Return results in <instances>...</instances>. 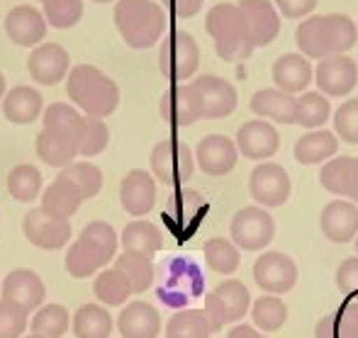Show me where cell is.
Segmentation results:
<instances>
[{
  "label": "cell",
  "instance_id": "cell-1",
  "mask_svg": "<svg viewBox=\"0 0 358 338\" xmlns=\"http://www.w3.org/2000/svg\"><path fill=\"white\" fill-rule=\"evenodd\" d=\"M66 93L85 117L105 119L120 105V85L90 64H78L66 75Z\"/></svg>",
  "mask_w": 358,
  "mask_h": 338
},
{
  "label": "cell",
  "instance_id": "cell-2",
  "mask_svg": "<svg viewBox=\"0 0 358 338\" xmlns=\"http://www.w3.org/2000/svg\"><path fill=\"white\" fill-rule=\"evenodd\" d=\"M120 246V236L115 234L113 224L103 219L88 221L80 236L66 251V270L71 277H90L100 272L110 260H115Z\"/></svg>",
  "mask_w": 358,
  "mask_h": 338
},
{
  "label": "cell",
  "instance_id": "cell-3",
  "mask_svg": "<svg viewBox=\"0 0 358 338\" xmlns=\"http://www.w3.org/2000/svg\"><path fill=\"white\" fill-rule=\"evenodd\" d=\"M205 27L215 39L217 57L224 61H244L256 49L244 13L234 3H217L215 8H210Z\"/></svg>",
  "mask_w": 358,
  "mask_h": 338
},
{
  "label": "cell",
  "instance_id": "cell-4",
  "mask_svg": "<svg viewBox=\"0 0 358 338\" xmlns=\"http://www.w3.org/2000/svg\"><path fill=\"white\" fill-rule=\"evenodd\" d=\"M115 27L132 49H149L166 29V13L154 0H117Z\"/></svg>",
  "mask_w": 358,
  "mask_h": 338
},
{
  "label": "cell",
  "instance_id": "cell-5",
  "mask_svg": "<svg viewBox=\"0 0 358 338\" xmlns=\"http://www.w3.org/2000/svg\"><path fill=\"white\" fill-rule=\"evenodd\" d=\"M151 173L159 183L183 185L195 173V156L188 144L178 139H164L151 149Z\"/></svg>",
  "mask_w": 358,
  "mask_h": 338
},
{
  "label": "cell",
  "instance_id": "cell-6",
  "mask_svg": "<svg viewBox=\"0 0 358 338\" xmlns=\"http://www.w3.org/2000/svg\"><path fill=\"white\" fill-rule=\"evenodd\" d=\"M200 66V47L193 34L185 29H176L164 39L159 52V68L173 83L188 80Z\"/></svg>",
  "mask_w": 358,
  "mask_h": 338
},
{
  "label": "cell",
  "instance_id": "cell-7",
  "mask_svg": "<svg viewBox=\"0 0 358 338\" xmlns=\"http://www.w3.org/2000/svg\"><path fill=\"white\" fill-rule=\"evenodd\" d=\"M231 244L239 251H264L275 236V221L266 207L251 205L231 216Z\"/></svg>",
  "mask_w": 358,
  "mask_h": 338
},
{
  "label": "cell",
  "instance_id": "cell-8",
  "mask_svg": "<svg viewBox=\"0 0 358 338\" xmlns=\"http://www.w3.org/2000/svg\"><path fill=\"white\" fill-rule=\"evenodd\" d=\"M22 231L27 236V241L37 249L44 251H59L71 241V224L69 219L49 214L44 207H34L24 214L22 219Z\"/></svg>",
  "mask_w": 358,
  "mask_h": 338
},
{
  "label": "cell",
  "instance_id": "cell-9",
  "mask_svg": "<svg viewBox=\"0 0 358 338\" xmlns=\"http://www.w3.org/2000/svg\"><path fill=\"white\" fill-rule=\"evenodd\" d=\"M254 280L266 295H285L297 282V265L280 251H266L254 263Z\"/></svg>",
  "mask_w": 358,
  "mask_h": 338
},
{
  "label": "cell",
  "instance_id": "cell-10",
  "mask_svg": "<svg viewBox=\"0 0 358 338\" xmlns=\"http://www.w3.org/2000/svg\"><path fill=\"white\" fill-rule=\"evenodd\" d=\"M249 190L259 207H280L290 198V175L278 163H259L249 175Z\"/></svg>",
  "mask_w": 358,
  "mask_h": 338
},
{
  "label": "cell",
  "instance_id": "cell-11",
  "mask_svg": "<svg viewBox=\"0 0 358 338\" xmlns=\"http://www.w3.org/2000/svg\"><path fill=\"white\" fill-rule=\"evenodd\" d=\"M315 83L327 98H344L358 83V64L346 54L322 59L315 68Z\"/></svg>",
  "mask_w": 358,
  "mask_h": 338
},
{
  "label": "cell",
  "instance_id": "cell-12",
  "mask_svg": "<svg viewBox=\"0 0 358 338\" xmlns=\"http://www.w3.org/2000/svg\"><path fill=\"white\" fill-rule=\"evenodd\" d=\"M159 112L171 127H190L198 119H203V103H200L195 85H171L161 95Z\"/></svg>",
  "mask_w": 358,
  "mask_h": 338
},
{
  "label": "cell",
  "instance_id": "cell-13",
  "mask_svg": "<svg viewBox=\"0 0 358 338\" xmlns=\"http://www.w3.org/2000/svg\"><path fill=\"white\" fill-rule=\"evenodd\" d=\"M27 71L37 85H57L71 71V57L57 42L39 44V47H34L29 52Z\"/></svg>",
  "mask_w": 358,
  "mask_h": 338
},
{
  "label": "cell",
  "instance_id": "cell-14",
  "mask_svg": "<svg viewBox=\"0 0 358 338\" xmlns=\"http://www.w3.org/2000/svg\"><path fill=\"white\" fill-rule=\"evenodd\" d=\"M236 159H239L236 141H231L224 134H208L195 146V163L200 166L203 173L213 175V178L231 173L236 166Z\"/></svg>",
  "mask_w": 358,
  "mask_h": 338
},
{
  "label": "cell",
  "instance_id": "cell-15",
  "mask_svg": "<svg viewBox=\"0 0 358 338\" xmlns=\"http://www.w3.org/2000/svg\"><path fill=\"white\" fill-rule=\"evenodd\" d=\"M193 85L200 95V103H203V117L222 119V117H229L236 110L239 95H236V88L229 80L208 73V75L195 78Z\"/></svg>",
  "mask_w": 358,
  "mask_h": 338
},
{
  "label": "cell",
  "instance_id": "cell-16",
  "mask_svg": "<svg viewBox=\"0 0 358 338\" xmlns=\"http://www.w3.org/2000/svg\"><path fill=\"white\" fill-rule=\"evenodd\" d=\"M0 297L8 302H15V304H20L32 314L47 300V287H44V280L34 270L17 268L5 275L3 285H0Z\"/></svg>",
  "mask_w": 358,
  "mask_h": 338
},
{
  "label": "cell",
  "instance_id": "cell-17",
  "mask_svg": "<svg viewBox=\"0 0 358 338\" xmlns=\"http://www.w3.org/2000/svg\"><path fill=\"white\" fill-rule=\"evenodd\" d=\"M236 149L251 161H266L280 149V134L268 119H249L236 132Z\"/></svg>",
  "mask_w": 358,
  "mask_h": 338
},
{
  "label": "cell",
  "instance_id": "cell-18",
  "mask_svg": "<svg viewBox=\"0 0 358 338\" xmlns=\"http://www.w3.org/2000/svg\"><path fill=\"white\" fill-rule=\"evenodd\" d=\"M5 32L17 47H39L47 34V17L32 5H17L5 15Z\"/></svg>",
  "mask_w": 358,
  "mask_h": 338
},
{
  "label": "cell",
  "instance_id": "cell-19",
  "mask_svg": "<svg viewBox=\"0 0 358 338\" xmlns=\"http://www.w3.org/2000/svg\"><path fill=\"white\" fill-rule=\"evenodd\" d=\"M320 183L327 193L358 203V159L356 156L329 159L320 170Z\"/></svg>",
  "mask_w": 358,
  "mask_h": 338
},
{
  "label": "cell",
  "instance_id": "cell-20",
  "mask_svg": "<svg viewBox=\"0 0 358 338\" xmlns=\"http://www.w3.org/2000/svg\"><path fill=\"white\" fill-rule=\"evenodd\" d=\"M120 203L122 210L132 216H144L156 205V183L149 170L134 168L122 178L120 185Z\"/></svg>",
  "mask_w": 358,
  "mask_h": 338
},
{
  "label": "cell",
  "instance_id": "cell-21",
  "mask_svg": "<svg viewBox=\"0 0 358 338\" xmlns=\"http://www.w3.org/2000/svg\"><path fill=\"white\" fill-rule=\"evenodd\" d=\"M322 234L334 244H349L358 236V205L351 200H334L320 214Z\"/></svg>",
  "mask_w": 358,
  "mask_h": 338
},
{
  "label": "cell",
  "instance_id": "cell-22",
  "mask_svg": "<svg viewBox=\"0 0 358 338\" xmlns=\"http://www.w3.org/2000/svg\"><path fill=\"white\" fill-rule=\"evenodd\" d=\"M236 5H239L246 17L254 47H266V44H271L278 37L280 13L275 8V3H271V0H239Z\"/></svg>",
  "mask_w": 358,
  "mask_h": 338
},
{
  "label": "cell",
  "instance_id": "cell-23",
  "mask_svg": "<svg viewBox=\"0 0 358 338\" xmlns=\"http://www.w3.org/2000/svg\"><path fill=\"white\" fill-rule=\"evenodd\" d=\"M251 112L278 124H297V98L278 88H261L251 98Z\"/></svg>",
  "mask_w": 358,
  "mask_h": 338
},
{
  "label": "cell",
  "instance_id": "cell-24",
  "mask_svg": "<svg viewBox=\"0 0 358 338\" xmlns=\"http://www.w3.org/2000/svg\"><path fill=\"white\" fill-rule=\"evenodd\" d=\"M122 338H159L161 316L149 302H129L117 316Z\"/></svg>",
  "mask_w": 358,
  "mask_h": 338
},
{
  "label": "cell",
  "instance_id": "cell-25",
  "mask_svg": "<svg viewBox=\"0 0 358 338\" xmlns=\"http://www.w3.org/2000/svg\"><path fill=\"white\" fill-rule=\"evenodd\" d=\"M315 73H312V64L302 54H283L275 59L273 64V83L278 90L290 95L305 93L307 85L312 83Z\"/></svg>",
  "mask_w": 358,
  "mask_h": 338
},
{
  "label": "cell",
  "instance_id": "cell-26",
  "mask_svg": "<svg viewBox=\"0 0 358 338\" xmlns=\"http://www.w3.org/2000/svg\"><path fill=\"white\" fill-rule=\"evenodd\" d=\"M42 127L49 129L52 134H57L59 139L69 141L76 149H80V136H83V122L85 115L80 110H76L73 105L66 103H54L44 110Z\"/></svg>",
  "mask_w": 358,
  "mask_h": 338
},
{
  "label": "cell",
  "instance_id": "cell-27",
  "mask_svg": "<svg viewBox=\"0 0 358 338\" xmlns=\"http://www.w3.org/2000/svg\"><path fill=\"white\" fill-rule=\"evenodd\" d=\"M44 98L32 85H15L3 98V115L13 124H32L42 115Z\"/></svg>",
  "mask_w": 358,
  "mask_h": 338
},
{
  "label": "cell",
  "instance_id": "cell-28",
  "mask_svg": "<svg viewBox=\"0 0 358 338\" xmlns=\"http://www.w3.org/2000/svg\"><path fill=\"white\" fill-rule=\"evenodd\" d=\"M339 151V139L329 129H312L305 136L295 141V161L302 166H315V163H327L329 159H334Z\"/></svg>",
  "mask_w": 358,
  "mask_h": 338
},
{
  "label": "cell",
  "instance_id": "cell-29",
  "mask_svg": "<svg viewBox=\"0 0 358 338\" xmlns=\"http://www.w3.org/2000/svg\"><path fill=\"white\" fill-rule=\"evenodd\" d=\"M113 329V316H110L108 307H103L100 302L80 304L71 316V331L76 338H110Z\"/></svg>",
  "mask_w": 358,
  "mask_h": 338
},
{
  "label": "cell",
  "instance_id": "cell-30",
  "mask_svg": "<svg viewBox=\"0 0 358 338\" xmlns=\"http://www.w3.org/2000/svg\"><path fill=\"white\" fill-rule=\"evenodd\" d=\"M83 203L85 200H83V195H80V190L62 173H59L57 180L42 193V207L49 214L62 216V219H71Z\"/></svg>",
  "mask_w": 358,
  "mask_h": 338
},
{
  "label": "cell",
  "instance_id": "cell-31",
  "mask_svg": "<svg viewBox=\"0 0 358 338\" xmlns=\"http://www.w3.org/2000/svg\"><path fill=\"white\" fill-rule=\"evenodd\" d=\"M93 295L103 307H122L134 295V290L129 285L127 275L113 265V268H103L95 275Z\"/></svg>",
  "mask_w": 358,
  "mask_h": 338
},
{
  "label": "cell",
  "instance_id": "cell-32",
  "mask_svg": "<svg viewBox=\"0 0 358 338\" xmlns=\"http://www.w3.org/2000/svg\"><path fill=\"white\" fill-rule=\"evenodd\" d=\"M120 244H122L124 251H134V254H144L149 258H154L164 249V236H161V231L151 221L137 219L124 226L122 236H120Z\"/></svg>",
  "mask_w": 358,
  "mask_h": 338
},
{
  "label": "cell",
  "instance_id": "cell-33",
  "mask_svg": "<svg viewBox=\"0 0 358 338\" xmlns=\"http://www.w3.org/2000/svg\"><path fill=\"white\" fill-rule=\"evenodd\" d=\"M295 44L302 57L307 59H320L322 61V59L329 57L324 15H310L307 20H302L300 27L295 29Z\"/></svg>",
  "mask_w": 358,
  "mask_h": 338
},
{
  "label": "cell",
  "instance_id": "cell-34",
  "mask_svg": "<svg viewBox=\"0 0 358 338\" xmlns=\"http://www.w3.org/2000/svg\"><path fill=\"white\" fill-rule=\"evenodd\" d=\"M324 27H327V47H329V57L346 54L358 42V24L349 17V15L327 13Z\"/></svg>",
  "mask_w": 358,
  "mask_h": 338
},
{
  "label": "cell",
  "instance_id": "cell-35",
  "mask_svg": "<svg viewBox=\"0 0 358 338\" xmlns=\"http://www.w3.org/2000/svg\"><path fill=\"white\" fill-rule=\"evenodd\" d=\"M115 268L127 275L134 295H142V292H146L154 285V260L149 256L134 254V251H122L115 258Z\"/></svg>",
  "mask_w": 358,
  "mask_h": 338
},
{
  "label": "cell",
  "instance_id": "cell-36",
  "mask_svg": "<svg viewBox=\"0 0 358 338\" xmlns=\"http://www.w3.org/2000/svg\"><path fill=\"white\" fill-rule=\"evenodd\" d=\"M315 338H358V302L344 304L336 314L322 316Z\"/></svg>",
  "mask_w": 358,
  "mask_h": 338
},
{
  "label": "cell",
  "instance_id": "cell-37",
  "mask_svg": "<svg viewBox=\"0 0 358 338\" xmlns=\"http://www.w3.org/2000/svg\"><path fill=\"white\" fill-rule=\"evenodd\" d=\"M29 329L44 338H64L71 329V314L64 304H42L29 319Z\"/></svg>",
  "mask_w": 358,
  "mask_h": 338
},
{
  "label": "cell",
  "instance_id": "cell-38",
  "mask_svg": "<svg viewBox=\"0 0 358 338\" xmlns=\"http://www.w3.org/2000/svg\"><path fill=\"white\" fill-rule=\"evenodd\" d=\"M213 292L217 295V300L222 302V307H224L227 324H239L246 316V311L251 309V295L241 280H224Z\"/></svg>",
  "mask_w": 358,
  "mask_h": 338
},
{
  "label": "cell",
  "instance_id": "cell-39",
  "mask_svg": "<svg viewBox=\"0 0 358 338\" xmlns=\"http://www.w3.org/2000/svg\"><path fill=\"white\" fill-rule=\"evenodd\" d=\"M188 287L193 295H200V285H203V277H200L198 268L193 263L183 258H173L166 268V275H164V287L159 290L161 300L169 304V300L173 297L176 287Z\"/></svg>",
  "mask_w": 358,
  "mask_h": 338
},
{
  "label": "cell",
  "instance_id": "cell-40",
  "mask_svg": "<svg viewBox=\"0 0 358 338\" xmlns=\"http://www.w3.org/2000/svg\"><path fill=\"white\" fill-rule=\"evenodd\" d=\"M251 319L259 331L273 334L287 321V307L278 295H264L251 304Z\"/></svg>",
  "mask_w": 358,
  "mask_h": 338
},
{
  "label": "cell",
  "instance_id": "cell-41",
  "mask_svg": "<svg viewBox=\"0 0 358 338\" xmlns=\"http://www.w3.org/2000/svg\"><path fill=\"white\" fill-rule=\"evenodd\" d=\"M8 193L17 203H34L42 195V173L37 170V166L32 163L15 166L8 175Z\"/></svg>",
  "mask_w": 358,
  "mask_h": 338
},
{
  "label": "cell",
  "instance_id": "cell-42",
  "mask_svg": "<svg viewBox=\"0 0 358 338\" xmlns=\"http://www.w3.org/2000/svg\"><path fill=\"white\" fill-rule=\"evenodd\" d=\"M210 334L203 309H180L166 324V338H210Z\"/></svg>",
  "mask_w": 358,
  "mask_h": 338
},
{
  "label": "cell",
  "instance_id": "cell-43",
  "mask_svg": "<svg viewBox=\"0 0 358 338\" xmlns=\"http://www.w3.org/2000/svg\"><path fill=\"white\" fill-rule=\"evenodd\" d=\"M37 154L39 159L47 166H54V168H66L69 163H73L76 156H78V149L71 146L69 141L59 139L57 134H52L49 129L42 127V132L37 134Z\"/></svg>",
  "mask_w": 358,
  "mask_h": 338
},
{
  "label": "cell",
  "instance_id": "cell-44",
  "mask_svg": "<svg viewBox=\"0 0 358 338\" xmlns=\"http://www.w3.org/2000/svg\"><path fill=\"white\" fill-rule=\"evenodd\" d=\"M331 105L327 100V95L322 93H302L297 98V124H302L305 129H322L329 119Z\"/></svg>",
  "mask_w": 358,
  "mask_h": 338
},
{
  "label": "cell",
  "instance_id": "cell-45",
  "mask_svg": "<svg viewBox=\"0 0 358 338\" xmlns=\"http://www.w3.org/2000/svg\"><path fill=\"white\" fill-rule=\"evenodd\" d=\"M203 254H205V263L215 272H220V275H231V272H236V268H239V263H241L239 249L227 239L205 241Z\"/></svg>",
  "mask_w": 358,
  "mask_h": 338
},
{
  "label": "cell",
  "instance_id": "cell-46",
  "mask_svg": "<svg viewBox=\"0 0 358 338\" xmlns=\"http://www.w3.org/2000/svg\"><path fill=\"white\" fill-rule=\"evenodd\" d=\"M62 175H66L69 180L80 190L83 200H90L103 190V170L95 163H88V161H78V163H69L66 168H62Z\"/></svg>",
  "mask_w": 358,
  "mask_h": 338
},
{
  "label": "cell",
  "instance_id": "cell-47",
  "mask_svg": "<svg viewBox=\"0 0 358 338\" xmlns=\"http://www.w3.org/2000/svg\"><path fill=\"white\" fill-rule=\"evenodd\" d=\"M44 17L52 27L69 29L83 17V0H44Z\"/></svg>",
  "mask_w": 358,
  "mask_h": 338
},
{
  "label": "cell",
  "instance_id": "cell-48",
  "mask_svg": "<svg viewBox=\"0 0 358 338\" xmlns=\"http://www.w3.org/2000/svg\"><path fill=\"white\" fill-rule=\"evenodd\" d=\"M110 144V129L103 119L98 117H85L83 122V136H80V149H78V156H98L108 149Z\"/></svg>",
  "mask_w": 358,
  "mask_h": 338
},
{
  "label": "cell",
  "instance_id": "cell-49",
  "mask_svg": "<svg viewBox=\"0 0 358 338\" xmlns=\"http://www.w3.org/2000/svg\"><path fill=\"white\" fill-rule=\"evenodd\" d=\"M29 326V311L8 300H0V338H22Z\"/></svg>",
  "mask_w": 358,
  "mask_h": 338
},
{
  "label": "cell",
  "instance_id": "cell-50",
  "mask_svg": "<svg viewBox=\"0 0 358 338\" xmlns=\"http://www.w3.org/2000/svg\"><path fill=\"white\" fill-rule=\"evenodd\" d=\"M334 134L344 144H358V98L339 105L334 112Z\"/></svg>",
  "mask_w": 358,
  "mask_h": 338
},
{
  "label": "cell",
  "instance_id": "cell-51",
  "mask_svg": "<svg viewBox=\"0 0 358 338\" xmlns=\"http://www.w3.org/2000/svg\"><path fill=\"white\" fill-rule=\"evenodd\" d=\"M336 287L344 295H358V258H346L336 268Z\"/></svg>",
  "mask_w": 358,
  "mask_h": 338
},
{
  "label": "cell",
  "instance_id": "cell-52",
  "mask_svg": "<svg viewBox=\"0 0 358 338\" xmlns=\"http://www.w3.org/2000/svg\"><path fill=\"white\" fill-rule=\"evenodd\" d=\"M203 311H205V319H208L210 331H213V334H215V331H220V329H224L227 314H224V307H222V302L217 300L215 292L205 295V307H203Z\"/></svg>",
  "mask_w": 358,
  "mask_h": 338
},
{
  "label": "cell",
  "instance_id": "cell-53",
  "mask_svg": "<svg viewBox=\"0 0 358 338\" xmlns=\"http://www.w3.org/2000/svg\"><path fill=\"white\" fill-rule=\"evenodd\" d=\"M275 8H278V13L285 15V17L300 20L317 8V0H275Z\"/></svg>",
  "mask_w": 358,
  "mask_h": 338
},
{
  "label": "cell",
  "instance_id": "cell-54",
  "mask_svg": "<svg viewBox=\"0 0 358 338\" xmlns=\"http://www.w3.org/2000/svg\"><path fill=\"white\" fill-rule=\"evenodd\" d=\"M166 8H171V13L178 15V17H193L200 13L205 0H164Z\"/></svg>",
  "mask_w": 358,
  "mask_h": 338
},
{
  "label": "cell",
  "instance_id": "cell-55",
  "mask_svg": "<svg viewBox=\"0 0 358 338\" xmlns=\"http://www.w3.org/2000/svg\"><path fill=\"white\" fill-rule=\"evenodd\" d=\"M227 338H266L261 334L256 326H249V324H236L234 329L227 334Z\"/></svg>",
  "mask_w": 358,
  "mask_h": 338
},
{
  "label": "cell",
  "instance_id": "cell-56",
  "mask_svg": "<svg viewBox=\"0 0 358 338\" xmlns=\"http://www.w3.org/2000/svg\"><path fill=\"white\" fill-rule=\"evenodd\" d=\"M3 98H5V75L0 73V105H3Z\"/></svg>",
  "mask_w": 358,
  "mask_h": 338
},
{
  "label": "cell",
  "instance_id": "cell-57",
  "mask_svg": "<svg viewBox=\"0 0 358 338\" xmlns=\"http://www.w3.org/2000/svg\"><path fill=\"white\" fill-rule=\"evenodd\" d=\"M22 338H44V336H39V334H29V336H22Z\"/></svg>",
  "mask_w": 358,
  "mask_h": 338
},
{
  "label": "cell",
  "instance_id": "cell-58",
  "mask_svg": "<svg viewBox=\"0 0 358 338\" xmlns=\"http://www.w3.org/2000/svg\"><path fill=\"white\" fill-rule=\"evenodd\" d=\"M354 246H356V251H358V236H356V239H354Z\"/></svg>",
  "mask_w": 358,
  "mask_h": 338
},
{
  "label": "cell",
  "instance_id": "cell-59",
  "mask_svg": "<svg viewBox=\"0 0 358 338\" xmlns=\"http://www.w3.org/2000/svg\"><path fill=\"white\" fill-rule=\"evenodd\" d=\"M95 3H110V0H95Z\"/></svg>",
  "mask_w": 358,
  "mask_h": 338
},
{
  "label": "cell",
  "instance_id": "cell-60",
  "mask_svg": "<svg viewBox=\"0 0 358 338\" xmlns=\"http://www.w3.org/2000/svg\"><path fill=\"white\" fill-rule=\"evenodd\" d=\"M39 3H44V0H39Z\"/></svg>",
  "mask_w": 358,
  "mask_h": 338
}]
</instances>
